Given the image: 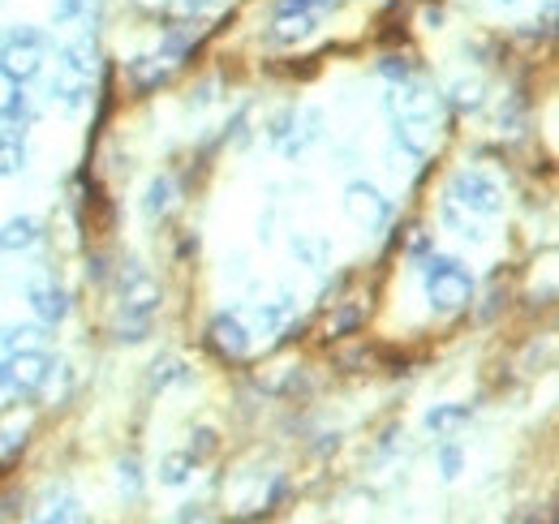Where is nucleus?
<instances>
[{"label": "nucleus", "instance_id": "nucleus-23", "mask_svg": "<svg viewBox=\"0 0 559 524\" xmlns=\"http://www.w3.org/2000/svg\"><path fill=\"white\" fill-rule=\"evenodd\" d=\"M194 456L190 451H168V456L160 460V486H185L194 477Z\"/></svg>", "mask_w": 559, "mask_h": 524}, {"label": "nucleus", "instance_id": "nucleus-15", "mask_svg": "<svg viewBox=\"0 0 559 524\" xmlns=\"http://www.w3.org/2000/svg\"><path fill=\"white\" fill-rule=\"evenodd\" d=\"M48 95H52V104H61L65 112H78L86 104V95H91V82L86 78H74V74H65V69H56V78L48 86Z\"/></svg>", "mask_w": 559, "mask_h": 524}, {"label": "nucleus", "instance_id": "nucleus-10", "mask_svg": "<svg viewBox=\"0 0 559 524\" xmlns=\"http://www.w3.org/2000/svg\"><path fill=\"white\" fill-rule=\"evenodd\" d=\"M314 31H319V13L314 9H280L271 31H267V43H284V48H289V43L310 39Z\"/></svg>", "mask_w": 559, "mask_h": 524}, {"label": "nucleus", "instance_id": "nucleus-27", "mask_svg": "<svg viewBox=\"0 0 559 524\" xmlns=\"http://www.w3.org/2000/svg\"><path fill=\"white\" fill-rule=\"evenodd\" d=\"M185 378H190V374H185V366H181L177 357H160L151 366V387H160V391L172 387V383H185Z\"/></svg>", "mask_w": 559, "mask_h": 524}, {"label": "nucleus", "instance_id": "nucleus-24", "mask_svg": "<svg viewBox=\"0 0 559 524\" xmlns=\"http://www.w3.org/2000/svg\"><path fill=\"white\" fill-rule=\"evenodd\" d=\"M18 116H26V86L0 74V121H18Z\"/></svg>", "mask_w": 559, "mask_h": 524}, {"label": "nucleus", "instance_id": "nucleus-6", "mask_svg": "<svg viewBox=\"0 0 559 524\" xmlns=\"http://www.w3.org/2000/svg\"><path fill=\"white\" fill-rule=\"evenodd\" d=\"M52 374V357L43 348H22V353H9L0 361V387L13 391V396H31L48 383Z\"/></svg>", "mask_w": 559, "mask_h": 524}, {"label": "nucleus", "instance_id": "nucleus-28", "mask_svg": "<svg viewBox=\"0 0 559 524\" xmlns=\"http://www.w3.org/2000/svg\"><path fill=\"white\" fill-rule=\"evenodd\" d=\"M86 9H91V0H56V5H52V26H69V22H78Z\"/></svg>", "mask_w": 559, "mask_h": 524}, {"label": "nucleus", "instance_id": "nucleus-17", "mask_svg": "<svg viewBox=\"0 0 559 524\" xmlns=\"http://www.w3.org/2000/svg\"><path fill=\"white\" fill-rule=\"evenodd\" d=\"M469 417H473L469 404H435V409L426 413V430H435L439 439H452L461 426H469Z\"/></svg>", "mask_w": 559, "mask_h": 524}, {"label": "nucleus", "instance_id": "nucleus-21", "mask_svg": "<svg viewBox=\"0 0 559 524\" xmlns=\"http://www.w3.org/2000/svg\"><path fill=\"white\" fill-rule=\"evenodd\" d=\"M172 202H177V185H172V177H151L147 194H142V211H147V220H160V215H168Z\"/></svg>", "mask_w": 559, "mask_h": 524}, {"label": "nucleus", "instance_id": "nucleus-35", "mask_svg": "<svg viewBox=\"0 0 559 524\" xmlns=\"http://www.w3.org/2000/svg\"><path fill=\"white\" fill-rule=\"evenodd\" d=\"M332 5H340V0H280V9H332Z\"/></svg>", "mask_w": 559, "mask_h": 524}, {"label": "nucleus", "instance_id": "nucleus-13", "mask_svg": "<svg viewBox=\"0 0 559 524\" xmlns=\"http://www.w3.org/2000/svg\"><path fill=\"white\" fill-rule=\"evenodd\" d=\"M43 237V224L35 220V215H13V220H5V228H0V254H22V250H35Z\"/></svg>", "mask_w": 559, "mask_h": 524}, {"label": "nucleus", "instance_id": "nucleus-7", "mask_svg": "<svg viewBox=\"0 0 559 524\" xmlns=\"http://www.w3.org/2000/svg\"><path fill=\"white\" fill-rule=\"evenodd\" d=\"M387 211H392V202H387L370 181H353L349 189H344V215H349L357 228H366V232L383 228Z\"/></svg>", "mask_w": 559, "mask_h": 524}, {"label": "nucleus", "instance_id": "nucleus-37", "mask_svg": "<svg viewBox=\"0 0 559 524\" xmlns=\"http://www.w3.org/2000/svg\"><path fill=\"white\" fill-rule=\"evenodd\" d=\"M495 5H516V0H495Z\"/></svg>", "mask_w": 559, "mask_h": 524}, {"label": "nucleus", "instance_id": "nucleus-11", "mask_svg": "<svg viewBox=\"0 0 559 524\" xmlns=\"http://www.w3.org/2000/svg\"><path fill=\"white\" fill-rule=\"evenodd\" d=\"M319 125H323V116L314 112V108H306V112L293 108V121H289V129H284V138L276 142L280 155H289V159L306 155L310 142H319Z\"/></svg>", "mask_w": 559, "mask_h": 524}, {"label": "nucleus", "instance_id": "nucleus-16", "mask_svg": "<svg viewBox=\"0 0 559 524\" xmlns=\"http://www.w3.org/2000/svg\"><path fill=\"white\" fill-rule=\"evenodd\" d=\"M26 134L22 129H0V177H22L26 172Z\"/></svg>", "mask_w": 559, "mask_h": 524}, {"label": "nucleus", "instance_id": "nucleus-19", "mask_svg": "<svg viewBox=\"0 0 559 524\" xmlns=\"http://www.w3.org/2000/svg\"><path fill=\"white\" fill-rule=\"evenodd\" d=\"M43 344H48L43 323H13L0 331V348H5V353H22V348H43Z\"/></svg>", "mask_w": 559, "mask_h": 524}, {"label": "nucleus", "instance_id": "nucleus-26", "mask_svg": "<svg viewBox=\"0 0 559 524\" xmlns=\"http://www.w3.org/2000/svg\"><path fill=\"white\" fill-rule=\"evenodd\" d=\"M293 254L306 262V267H323V262H327V241L314 237V232H297V237H293Z\"/></svg>", "mask_w": 559, "mask_h": 524}, {"label": "nucleus", "instance_id": "nucleus-29", "mask_svg": "<svg viewBox=\"0 0 559 524\" xmlns=\"http://www.w3.org/2000/svg\"><path fill=\"white\" fill-rule=\"evenodd\" d=\"M43 520H86L78 512V499H69V494H61V499H48V512H43Z\"/></svg>", "mask_w": 559, "mask_h": 524}, {"label": "nucleus", "instance_id": "nucleus-36", "mask_svg": "<svg viewBox=\"0 0 559 524\" xmlns=\"http://www.w3.org/2000/svg\"><path fill=\"white\" fill-rule=\"evenodd\" d=\"M177 520H203V503H185L177 512Z\"/></svg>", "mask_w": 559, "mask_h": 524}, {"label": "nucleus", "instance_id": "nucleus-20", "mask_svg": "<svg viewBox=\"0 0 559 524\" xmlns=\"http://www.w3.org/2000/svg\"><path fill=\"white\" fill-rule=\"evenodd\" d=\"M439 220L448 224V228L456 232V237H465V241H486V232H482V224H478V215H469L465 207H456L452 198H443Z\"/></svg>", "mask_w": 559, "mask_h": 524}, {"label": "nucleus", "instance_id": "nucleus-33", "mask_svg": "<svg viewBox=\"0 0 559 524\" xmlns=\"http://www.w3.org/2000/svg\"><path fill=\"white\" fill-rule=\"evenodd\" d=\"M461 447H456V443H443L439 447V469H443V477H461Z\"/></svg>", "mask_w": 559, "mask_h": 524}, {"label": "nucleus", "instance_id": "nucleus-9", "mask_svg": "<svg viewBox=\"0 0 559 524\" xmlns=\"http://www.w3.org/2000/svg\"><path fill=\"white\" fill-rule=\"evenodd\" d=\"M26 301H31V310H35L39 323H48V327H56L69 314L65 288L52 284V280H31V284H26Z\"/></svg>", "mask_w": 559, "mask_h": 524}, {"label": "nucleus", "instance_id": "nucleus-25", "mask_svg": "<svg viewBox=\"0 0 559 524\" xmlns=\"http://www.w3.org/2000/svg\"><path fill=\"white\" fill-rule=\"evenodd\" d=\"M112 336H117L121 344H142L151 336V318L147 314H125L121 310V318L112 323Z\"/></svg>", "mask_w": 559, "mask_h": 524}, {"label": "nucleus", "instance_id": "nucleus-5", "mask_svg": "<svg viewBox=\"0 0 559 524\" xmlns=\"http://www.w3.org/2000/svg\"><path fill=\"white\" fill-rule=\"evenodd\" d=\"M160 301H164V293H160V280L142 267V262H134V258H125L121 267H117V305L125 314H155L160 310Z\"/></svg>", "mask_w": 559, "mask_h": 524}, {"label": "nucleus", "instance_id": "nucleus-30", "mask_svg": "<svg viewBox=\"0 0 559 524\" xmlns=\"http://www.w3.org/2000/svg\"><path fill=\"white\" fill-rule=\"evenodd\" d=\"M117 473H121V490L129 494V499H138V494H142V469H138V460H134V456L121 460Z\"/></svg>", "mask_w": 559, "mask_h": 524}, {"label": "nucleus", "instance_id": "nucleus-4", "mask_svg": "<svg viewBox=\"0 0 559 524\" xmlns=\"http://www.w3.org/2000/svg\"><path fill=\"white\" fill-rule=\"evenodd\" d=\"M448 198L456 207H465L469 215L478 220H491V215L504 211V189H499L495 177H486L482 168H461L456 177L448 181Z\"/></svg>", "mask_w": 559, "mask_h": 524}, {"label": "nucleus", "instance_id": "nucleus-31", "mask_svg": "<svg viewBox=\"0 0 559 524\" xmlns=\"http://www.w3.org/2000/svg\"><path fill=\"white\" fill-rule=\"evenodd\" d=\"M215 447H220V439H215V430H194V443H190V456H194V464H203V460H211L215 456Z\"/></svg>", "mask_w": 559, "mask_h": 524}, {"label": "nucleus", "instance_id": "nucleus-22", "mask_svg": "<svg viewBox=\"0 0 559 524\" xmlns=\"http://www.w3.org/2000/svg\"><path fill=\"white\" fill-rule=\"evenodd\" d=\"M448 99L456 112H482L486 108V82L482 78H456Z\"/></svg>", "mask_w": 559, "mask_h": 524}, {"label": "nucleus", "instance_id": "nucleus-2", "mask_svg": "<svg viewBox=\"0 0 559 524\" xmlns=\"http://www.w3.org/2000/svg\"><path fill=\"white\" fill-rule=\"evenodd\" d=\"M422 284H426V301L435 314H461L473 301V275L452 254H430L422 262Z\"/></svg>", "mask_w": 559, "mask_h": 524}, {"label": "nucleus", "instance_id": "nucleus-34", "mask_svg": "<svg viewBox=\"0 0 559 524\" xmlns=\"http://www.w3.org/2000/svg\"><path fill=\"white\" fill-rule=\"evenodd\" d=\"M168 9L172 13H207V9H215V0H168Z\"/></svg>", "mask_w": 559, "mask_h": 524}, {"label": "nucleus", "instance_id": "nucleus-32", "mask_svg": "<svg viewBox=\"0 0 559 524\" xmlns=\"http://www.w3.org/2000/svg\"><path fill=\"white\" fill-rule=\"evenodd\" d=\"M379 74L392 78V82H409V78H413V65L405 61V56H383V61H379Z\"/></svg>", "mask_w": 559, "mask_h": 524}, {"label": "nucleus", "instance_id": "nucleus-18", "mask_svg": "<svg viewBox=\"0 0 559 524\" xmlns=\"http://www.w3.org/2000/svg\"><path fill=\"white\" fill-rule=\"evenodd\" d=\"M297 314V305H293V297L289 293H280L276 301H263L254 310V327L263 331V336H271V331H280V327H289V318Z\"/></svg>", "mask_w": 559, "mask_h": 524}, {"label": "nucleus", "instance_id": "nucleus-14", "mask_svg": "<svg viewBox=\"0 0 559 524\" xmlns=\"http://www.w3.org/2000/svg\"><path fill=\"white\" fill-rule=\"evenodd\" d=\"M168 74H172L168 56H134L129 61V86L134 91H155L160 82H168Z\"/></svg>", "mask_w": 559, "mask_h": 524}, {"label": "nucleus", "instance_id": "nucleus-12", "mask_svg": "<svg viewBox=\"0 0 559 524\" xmlns=\"http://www.w3.org/2000/svg\"><path fill=\"white\" fill-rule=\"evenodd\" d=\"M56 69H65V74H74V78H86V82H91V78H95V69H99V52H95L91 35H82V39H74V43H65L61 56H56Z\"/></svg>", "mask_w": 559, "mask_h": 524}, {"label": "nucleus", "instance_id": "nucleus-1", "mask_svg": "<svg viewBox=\"0 0 559 524\" xmlns=\"http://www.w3.org/2000/svg\"><path fill=\"white\" fill-rule=\"evenodd\" d=\"M387 112H392V134H396V147L413 155V159H426L439 142V95L426 91L418 82H396L387 91Z\"/></svg>", "mask_w": 559, "mask_h": 524}, {"label": "nucleus", "instance_id": "nucleus-8", "mask_svg": "<svg viewBox=\"0 0 559 524\" xmlns=\"http://www.w3.org/2000/svg\"><path fill=\"white\" fill-rule=\"evenodd\" d=\"M207 340H211V348L220 357H228V361H241L250 353V344H254V336H250V327L241 323V314H215L211 318V327H207Z\"/></svg>", "mask_w": 559, "mask_h": 524}, {"label": "nucleus", "instance_id": "nucleus-3", "mask_svg": "<svg viewBox=\"0 0 559 524\" xmlns=\"http://www.w3.org/2000/svg\"><path fill=\"white\" fill-rule=\"evenodd\" d=\"M43 56H48V35L43 31H35V26L9 31L0 39V74L26 86L43 74Z\"/></svg>", "mask_w": 559, "mask_h": 524}]
</instances>
